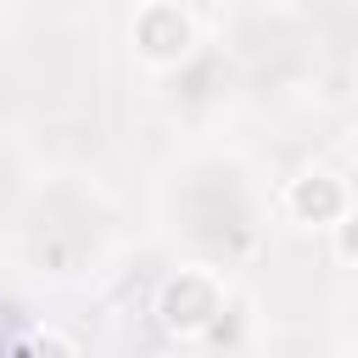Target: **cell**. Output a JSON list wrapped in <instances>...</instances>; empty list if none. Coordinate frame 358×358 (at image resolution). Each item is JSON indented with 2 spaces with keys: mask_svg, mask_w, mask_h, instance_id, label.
I'll return each mask as SVG.
<instances>
[{
  "mask_svg": "<svg viewBox=\"0 0 358 358\" xmlns=\"http://www.w3.org/2000/svg\"><path fill=\"white\" fill-rule=\"evenodd\" d=\"M291 207H296L302 218H336V213H341V185H336L330 173H308V179L291 185Z\"/></svg>",
  "mask_w": 358,
  "mask_h": 358,
  "instance_id": "6da1fadb",
  "label": "cell"
},
{
  "mask_svg": "<svg viewBox=\"0 0 358 358\" xmlns=\"http://www.w3.org/2000/svg\"><path fill=\"white\" fill-rule=\"evenodd\" d=\"M341 252H347V257L358 252V218H347V224H341Z\"/></svg>",
  "mask_w": 358,
  "mask_h": 358,
  "instance_id": "7a4b0ae2",
  "label": "cell"
}]
</instances>
